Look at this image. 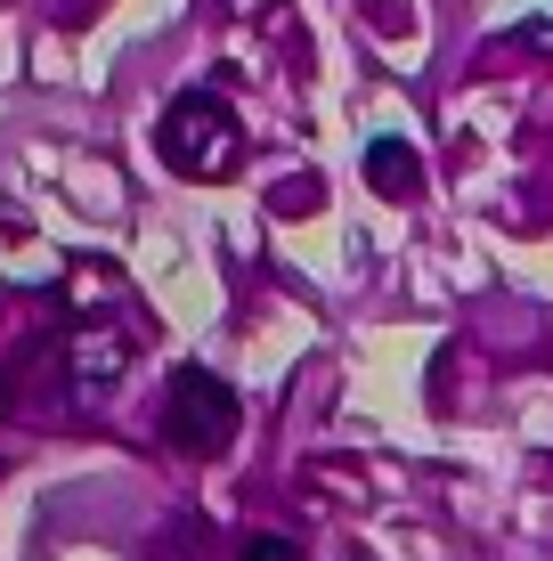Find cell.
I'll list each match as a JSON object with an SVG mask.
<instances>
[{"label":"cell","instance_id":"1","mask_svg":"<svg viewBox=\"0 0 553 561\" xmlns=\"http://www.w3.org/2000/svg\"><path fill=\"white\" fill-rule=\"evenodd\" d=\"M237 391H228L220 375H204V366H180V375L163 382V439L180 456H220L228 439H237Z\"/></svg>","mask_w":553,"mask_h":561},{"label":"cell","instance_id":"3","mask_svg":"<svg viewBox=\"0 0 553 561\" xmlns=\"http://www.w3.org/2000/svg\"><path fill=\"white\" fill-rule=\"evenodd\" d=\"M367 180H375V196H399V204H407L415 187H424V171H415V154L399 147V139H375V147H367Z\"/></svg>","mask_w":553,"mask_h":561},{"label":"cell","instance_id":"2","mask_svg":"<svg viewBox=\"0 0 553 561\" xmlns=\"http://www.w3.org/2000/svg\"><path fill=\"white\" fill-rule=\"evenodd\" d=\"M163 154H171V171H187V180H228L237 171V123H228V106L220 99H180L163 114Z\"/></svg>","mask_w":553,"mask_h":561},{"label":"cell","instance_id":"4","mask_svg":"<svg viewBox=\"0 0 553 561\" xmlns=\"http://www.w3.org/2000/svg\"><path fill=\"white\" fill-rule=\"evenodd\" d=\"M244 561H293V546H277V537H253V553Z\"/></svg>","mask_w":553,"mask_h":561}]
</instances>
